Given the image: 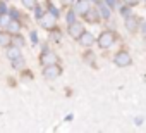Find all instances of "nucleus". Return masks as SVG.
Listing matches in <instances>:
<instances>
[{
  "instance_id": "2eb2a0df",
  "label": "nucleus",
  "mask_w": 146,
  "mask_h": 133,
  "mask_svg": "<svg viewBox=\"0 0 146 133\" xmlns=\"http://www.w3.org/2000/svg\"><path fill=\"white\" fill-rule=\"evenodd\" d=\"M9 23H11V16H9L7 12L0 14V26H7Z\"/></svg>"
},
{
  "instance_id": "f03ea898",
  "label": "nucleus",
  "mask_w": 146,
  "mask_h": 133,
  "mask_svg": "<svg viewBox=\"0 0 146 133\" xmlns=\"http://www.w3.org/2000/svg\"><path fill=\"white\" fill-rule=\"evenodd\" d=\"M58 75H60V68H58L57 64H48V66H45L43 76H45L46 80H55Z\"/></svg>"
},
{
  "instance_id": "ddd939ff",
  "label": "nucleus",
  "mask_w": 146,
  "mask_h": 133,
  "mask_svg": "<svg viewBox=\"0 0 146 133\" xmlns=\"http://www.w3.org/2000/svg\"><path fill=\"white\" fill-rule=\"evenodd\" d=\"M7 57L11 59V60H14V59H17V57H21V54H19V47H9V50H7Z\"/></svg>"
},
{
  "instance_id": "9d476101",
  "label": "nucleus",
  "mask_w": 146,
  "mask_h": 133,
  "mask_svg": "<svg viewBox=\"0 0 146 133\" xmlns=\"http://www.w3.org/2000/svg\"><path fill=\"white\" fill-rule=\"evenodd\" d=\"M125 26H127V30H129L131 33H134V31L137 30V19H136L134 16H127V17H125Z\"/></svg>"
},
{
  "instance_id": "dca6fc26",
  "label": "nucleus",
  "mask_w": 146,
  "mask_h": 133,
  "mask_svg": "<svg viewBox=\"0 0 146 133\" xmlns=\"http://www.w3.org/2000/svg\"><path fill=\"white\" fill-rule=\"evenodd\" d=\"M12 43H14L16 47H19V48H21V47L24 45V38H23L21 35H17V33H16V36H14V40H12Z\"/></svg>"
},
{
  "instance_id": "423d86ee",
  "label": "nucleus",
  "mask_w": 146,
  "mask_h": 133,
  "mask_svg": "<svg viewBox=\"0 0 146 133\" xmlns=\"http://www.w3.org/2000/svg\"><path fill=\"white\" fill-rule=\"evenodd\" d=\"M83 31H84V30H83V24H79V23H72V24L69 26V35H70L72 38H79Z\"/></svg>"
},
{
  "instance_id": "f3484780",
  "label": "nucleus",
  "mask_w": 146,
  "mask_h": 133,
  "mask_svg": "<svg viewBox=\"0 0 146 133\" xmlns=\"http://www.w3.org/2000/svg\"><path fill=\"white\" fill-rule=\"evenodd\" d=\"M23 64H24V60H23L21 57H17V59H14V60H12V66H14V68H17V69H19V68H23Z\"/></svg>"
},
{
  "instance_id": "9b49d317",
  "label": "nucleus",
  "mask_w": 146,
  "mask_h": 133,
  "mask_svg": "<svg viewBox=\"0 0 146 133\" xmlns=\"http://www.w3.org/2000/svg\"><path fill=\"white\" fill-rule=\"evenodd\" d=\"M5 28H7V31H9V33H14V35H16V33H19V30H21V24H19V21H14V19H11V23H9Z\"/></svg>"
},
{
  "instance_id": "aec40b11",
  "label": "nucleus",
  "mask_w": 146,
  "mask_h": 133,
  "mask_svg": "<svg viewBox=\"0 0 146 133\" xmlns=\"http://www.w3.org/2000/svg\"><path fill=\"white\" fill-rule=\"evenodd\" d=\"M53 42H60V38H62V35H60V31H55V33H52V36H50Z\"/></svg>"
},
{
  "instance_id": "a878e982",
  "label": "nucleus",
  "mask_w": 146,
  "mask_h": 133,
  "mask_svg": "<svg viewBox=\"0 0 146 133\" xmlns=\"http://www.w3.org/2000/svg\"><path fill=\"white\" fill-rule=\"evenodd\" d=\"M31 38H33V43H36V42H38V40H36V38H38V36H36V33H35V31H33V33H31Z\"/></svg>"
},
{
  "instance_id": "4468645a",
  "label": "nucleus",
  "mask_w": 146,
  "mask_h": 133,
  "mask_svg": "<svg viewBox=\"0 0 146 133\" xmlns=\"http://www.w3.org/2000/svg\"><path fill=\"white\" fill-rule=\"evenodd\" d=\"M12 38H11V33H0V47H7L11 45Z\"/></svg>"
},
{
  "instance_id": "b1692460",
  "label": "nucleus",
  "mask_w": 146,
  "mask_h": 133,
  "mask_svg": "<svg viewBox=\"0 0 146 133\" xmlns=\"http://www.w3.org/2000/svg\"><path fill=\"white\" fill-rule=\"evenodd\" d=\"M105 4L110 5V7H113V5H115V0H105Z\"/></svg>"
},
{
  "instance_id": "c756f323",
  "label": "nucleus",
  "mask_w": 146,
  "mask_h": 133,
  "mask_svg": "<svg viewBox=\"0 0 146 133\" xmlns=\"http://www.w3.org/2000/svg\"><path fill=\"white\" fill-rule=\"evenodd\" d=\"M144 43H146V40H144Z\"/></svg>"
},
{
  "instance_id": "7ed1b4c3",
  "label": "nucleus",
  "mask_w": 146,
  "mask_h": 133,
  "mask_svg": "<svg viewBox=\"0 0 146 133\" xmlns=\"http://www.w3.org/2000/svg\"><path fill=\"white\" fill-rule=\"evenodd\" d=\"M115 64L119 66V68H125V66H129L131 62H132V59H131V55L127 54V52H119V54H115Z\"/></svg>"
},
{
  "instance_id": "20e7f679",
  "label": "nucleus",
  "mask_w": 146,
  "mask_h": 133,
  "mask_svg": "<svg viewBox=\"0 0 146 133\" xmlns=\"http://www.w3.org/2000/svg\"><path fill=\"white\" fill-rule=\"evenodd\" d=\"M40 23H41V26H43V28H46V30H52V28H55V16H53L52 12H48V14H43V16L40 17Z\"/></svg>"
},
{
  "instance_id": "39448f33",
  "label": "nucleus",
  "mask_w": 146,
  "mask_h": 133,
  "mask_svg": "<svg viewBox=\"0 0 146 133\" xmlns=\"http://www.w3.org/2000/svg\"><path fill=\"white\" fill-rule=\"evenodd\" d=\"M78 40H79V43H81L83 47H91V45L95 43V36H93L91 33H86V31H83Z\"/></svg>"
},
{
  "instance_id": "6e6552de",
  "label": "nucleus",
  "mask_w": 146,
  "mask_h": 133,
  "mask_svg": "<svg viewBox=\"0 0 146 133\" xmlns=\"http://www.w3.org/2000/svg\"><path fill=\"white\" fill-rule=\"evenodd\" d=\"M88 9H90V2H88V0H78V4L74 7V12L76 14H84Z\"/></svg>"
},
{
  "instance_id": "4be33fe9",
  "label": "nucleus",
  "mask_w": 146,
  "mask_h": 133,
  "mask_svg": "<svg viewBox=\"0 0 146 133\" xmlns=\"http://www.w3.org/2000/svg\"><path fill=\"white\" fill-rule=\"evenodd\" d=\"M50 12H52V14H53L55 17L58 16V11H57V7H53V5H50Z\"/></svg>"
},
{
  "instance_id": "f8f14e48",
  "label": "nucleus",
  "mask_w": 146,
  "mask_h": 133,
  "mask_svg": "<svg viewBox=\"0 0 146 133\" xmlns=\"http://www.w3.org/2000/svg\"><path fill=\"white\" fill-rule=\"evenodd\" d=\"M98 7H100V12H102L103 17H110V14H112V7L110 5H107L105 2H100Z\"/></svg>"
},
{
  "instance_id": "412c9836",
  "label": "nucleus",
  "mask_w": 146,
  "mask_h": 133,
  "mask_svg": "<svg viewBox=\"0 0 146 133\" xmlns=\"http://www.w3.org/2000/svg\"><path fill=\"white\" fill-rule=\"evenodd\" d=\"M43 14H45V12H43V9H41V7H36V17L40 19V17H41Z\"/></svg>"
},
{
  "instance_id": "c85d7f7f",
  "label": "nucleus",
  "mask_w": 146,
  "mask_h": 133,
  "mask_svg": "<svg viewBox=\"0 0 146 133\" xmlns=\"http://www.w3.org/2000/svg\"><path fill=\"white\" fill-rule=\"evenodd\" d=\"M143 31H144V33H146V23H144V24H143Z\"/></svg>"
},
{
  "instance_id": "1a4fd4ad",
  "label": "nucleus",
  "mask_w": 146,
  "mask_h": 133,
  "mask_svg": "<svg viewBox=\"0 0 146 133\" xmlns=\"http://www.w3.org/2000/svg\"><path fill=\"white\" fill-rule=\"evenodd\" d=\"M83 16H84V19H86L88 23H98V21H100V14H98V11H91V9H88Z\"/></svg>"
},
{
  "instance_id": "a211bd4d",
  "label": "nucleus",
  "mask_w": 146,
  "mask_h": 133,
  "mask_svg": "<svg viewBox=\"0 0 146 133\" xmlns=\"http://www.w3.org/2000/svg\"><path fill=\"white\" fill-rule=\"evenodd\" d=\"M23 4L28 9H33V7H36V0H23Z\"/></svg>"
},
{
  "instance_id": "0eeeda50",
  "label": "nucleus",
  "mask_w": 146,
  "mask_h": 133,
  "mask_svg": "<svg viewBox=\"0 0 146 133\" xmlns=\"http://www.w3.org/2000/svg\"><path fill=\"white\" fill-rule=\"evenodd\" d=\"M40 62H41L43 66L55 64V62H57V57H55V54H53V52H45V54H41V57H40Z\"/></svg>"
},
{
  "instance_id": "393cba45",
  "label": "nucleus",
  "mask_w": 146,
  "mask_h": 133,
  "mask_svg": "<svg viewBox=\"0 0 146 133\" xmlns=\"http://www.w3.org/2000/svg\"><path fill=\"white\" fill-rule=\"evenodd\" d=\"M11 16H12V17H16V19H17V17H19V12H17V11H11Z\"/></svg>"
},
{
  "instance_id": "cd10ccee",
  "label": "nucleus",
  "mask_w": 146,
  "mask_h": 133,
  "mask_svg": "<svg viewBox=\"0 0 146 133\" xmlns=\"http://www.w3.org/2000/svg\"><path fill=\"white\" fill-rule=\"evenodd\" d=\"M64 2H65V4H70V2H74V0H64Z\"/></svg>"
},
{
  "instance_id": "5701e85b",
  "label": "nucleus",
  "mask_w": 146,
  "mask_h": 133,
  "mask_svg": "<svg viewBox=\"0 0 146 133\" xmlns=\"http://www.w3.org/2000/svg\"><path fill=\"white\" fill-rule=\"evenodd\" d=\"M120 14L127 17V16H129V9H127V7H122V9H120Z\"/></svg>"
},
{
  "instance_id": "6ab92c4d",
  "label": "nucleus",
  "mask_w": 146,
  "mask_h": 133,
  "mask_svg": "<svg viewBox=\"0 0 146 133\" xmlns=\"http://www.w3.org/2000/svg\"><path fill=\"white\" fill-rule=\"evenodd\" d=\"M74 17H76V12H74V11L69 12V14H67V23H69V24H72V23H74Z\"/></svg>"
},
{
  "instance_id": "7c9ffc66",
  "label": "nucleus",
  "mask_w": 146,
  "mask_h": 133,
  "mask_svg": "<svg viewBox=\"0 0 146 133\" xmlns=\"http://www.w3.org/2000/svg\"><path fill=\"white\" fill-rule=\"evenodd\" d=\"M0 14H2V12H0Z\"/></svg>"
},
{
  "instance_id": "bb28decb",
  "label": "nucleus",
  "mask_w": 146,
  "mask_h": 133,
  "mask_svg": "<svg viewBox=\"0 0 146 133\" xmlns=\"http://www.w3.org/2000/svg\"><path fill=\"white\" fill-rule=\"evenodd\" d=\"M4 11H5V4H0V12L4 14Z\"/></svg>"
},
{
  "instance_id": "f257e3e1",
  "label": "nucleus",
  "mask_w": 146,
  "mask_h": 133,
  "mask_svg": "<svg viewBox=\"0 0 146 133\" xmlns=\"http://www.w3.org/2000/svg\"><path fill=\"white\" fill-rule=\"evenodd\" d=\"M98 45L102 47V48H108V47H112L113 45V33H110V31H103L100 36H98Z\"/></svg>"
}]
</instances>
